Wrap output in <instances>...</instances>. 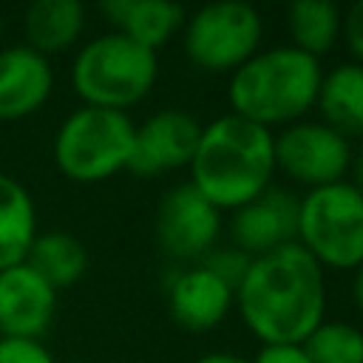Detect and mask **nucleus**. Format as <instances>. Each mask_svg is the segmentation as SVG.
Returning <instances> with one entry per match:
<instances>
[{
  "mask_svg": "<svg viewBox=\"0 0 363 363\" xmlns=\"http://www.w3.org/2000/svg\"><path fill=\"white\" fill-rule=\"evenodd\" d=\"M275 150L272 130L224 113L201 125L196 153L190 159V184L221 213L238 210L272 184Z\"/></svg>",
  "mask_w": 363,
  "mask_h": 363,
  "instance_id": "f03ea898",
  "label": "nucleus"
},
{
  "mask_svg": "<svg viewBox=\"0 0 363 363\" xmlns=\"http://www.w3.org/2000/svg\"><path fill=\"white\" fill-rule=\"evenodd\" d=\"M85 31V6L79 0H34L23 11V43L54 57L79 43Z\"/></svg>",
  "mask_w": 363,
  "mask_h": 363,
  "instance_id": "2eb2a0df",
  "label": "nucleus"
},
{
  "mask_svg": "<svg viewBox=\"0 0 363 363\" xmlns=\"http://www.w3.org/2000/svg\"><path fill=\"white\" fill-rule=\"evenodd\" d=\"M318 111L323 113L320 122L335 128L340 136L363 139V65L360 62H340L320 77Z\"/></svg>",
  "mask_w": 363,
  "mask_h": 363,
  "instance_id": "f3484780",
  "label": "nucleus"
},
{
  "mask_svg": "<svg viewBox=\"0 0 363 363\" xmlns=\"http://www.w3.org/2000/svg\"><path fill=\"white\" fill-rule=\"evenodd\" d=\"M37 238V207L31 193L0 170V269L26 261Z\"/></svg>",
  "mask_w": 363,
  "mask_h": 363,
  "instance_id": "a211bd4d",
  "label": "nucleus"
},
{
  "mask_svg": "<svg viewBox=\"0 0 363 363\" xmlns=\"http://www.w3.org/2000/svg\"><path fill=\"white\" fill-rule=\"evenodd\" d=\"M235 303V292L201 264L179 272L167 289L170 318L190 332L216 329Z\"/></svg>",
  "mask_w": 363,
  "mask_h": 363,
  "instance_id": "4468645a",
  "label": "nucleus"
},
{
  "mask_svg": "<svg viewBox=\"0 0 363 363\" xmlns=\"http://www.w3.org/2000/svg\"><path fill=\"white\" fill-rule=\"evenodd\" d=\"M343 14L332 0H298L286 9V28L298 51L320 60L340 37Z\"/></svg>",
  "mask_w": 363,
  "mask_h": 363,
  "instance_id": "aec40b11",
  "label": "nucleus"
},
{
  "mask_svg": "<svg viewBox=\"0 0 363 363\" xmlns=\"http://www.w3.org/2000/svg\"><path fill=\"white\" fill-rule=\"evenodd\" d=\"M298 196L284 187H267L230 218V244L250 258L292 244L298 235Z\"/></svg>",
  "mask_w": 363,
  "mask_h": 363,
  "instance_id": "9b49d317",
  "label": "nucleus"
},
{
  "mask_svg": "<svg viewBox=\"0 0 363 363\" xmlns=\"http://www.w3.org/2000/svg\"><path fill=\"white\" fill-rule=\"evenodd\" d=\"M275 170H284L292 182L315 190L343 182L352 162V145L326 122L298 119L272 136Z\"/></svg>",
  "mask_w": 363,
  "mask_h": 363,
  "instance_id": "6e6552de",
  "label": "nucleus"
},
{
  "mask_svg": "<svg viewBox=\"0 0 363 363\" xmlns=\"http://www.w3.org/2000/svg\"><path fill=\"white\" fill-rule=\"evenodd\" d=\"M349 182L363 193V142H360V147L357 150H352V162H349Z\"/></svg>",
  "mask_w": 363,
  "mask_h": 363,
  "instance_id": "a878e982",
  "label": "nucleus"
},
{
  "mask_svg": "<svg viewBox=\"0 0 363 363\" xmlns=\"http://www.w3.org/2000/svg\"><path fill=\"white\" fill-rule=\"evenodd\" d=\"M320 60L295 45H272L252 54L230 74V113H238L261 128L292 125L315 108L320 88Z\"/></svg>",
  "mask_w": 363,
  "mask_h": 363,
  "instance_id": "7ed1b4c3",
  "label": "nucleus"
},
{
  "mask_svg": "<svg viewBox=\"0 0 363 363\" xmlns=\"http://www.w3.org/2000/svg\"><path fill=\"white\" fill-rule=\"evenodd\" d=\"M264 20L255 6L244 0H218L184 17L182 45L187 60L210 74L241 68L261 51Z\"/></svg>",
  "mask_w": 363,
  "mask_h": 363,
  "instance_id": "0eeeda50",
  "label": "nucleus"
},
{
  "mask_svg": "<svg viewBox=\"0 0 363 363\" xmlns=\"http://www.w3.org/2000/svg\"><path fill=\"white\" fill-rule=\"evenodd\" d=\"M340 34L349 45V51L357 57V62L363 65V0L354 3L346 14H343V26H340Z\"/></svg>",
  "mask_w": 363,
  "mask_h": 363,
  "instance_id": "393cba45",
  "label": "nucleus"
},
{
  "mask_svg": "<svg viewBox=\"0 0 363 363\" xmlns=\"http://www.w3.org/2000/svg\"><path fill=\"white\" fill-rule=\"evenodd\" d=\"M244 326L264 343H303L326 318L323 267L298 244L255 255L235 286Z\"/></svg>",
  "mask_w": 363,
  "mask_h": 363,
  "instance_id": "f257e3e1",
  "label": "nucleus"
},
{
  "mask_svg": "<svg viewBox=\"0 0 363 363\" xmlns=\"http://www.w3.org/2000/svg\"><path fill=\"white\" fill-rule=\"evenodd\" d=\"M352 295H354V303L357 309L363 312V264L354 269V281H352Z\"/></svg>",
  "mask_w": 363,
  "mask_h": 363,
  "instance_id": "cd10ccee",
  "label": "nucleus"
},
{
  "mask_svg": "<svg viewBox=\"0 0 363 363\" xmlns=\"http://www.w3.org/2000/svg\"><path fill=\"white\" fill-rule=\"evenodd\" d=\"M199 133L201 122L182 108H164L147 116L136 125L128 170L136 176H159L176 167H190Z\"/></svg>",
  "mask_w": 363,
  "mask_h": 363,
  "instance_id": "9d476101",
  "label": "nucleus"
},
{
  "mask_svg": "<svg viewBox=\"0 0 363 363\" xmlns=\"http://www.w3.org/2000/svg\"><path fill=\"white\" fill-rule=\"evenodd\" d=\"M3 28H6V20H3V9H0V45H3Z\"/></svg>",
  "mask_w": 363,
  "mask_h": 363,
  "instance_id": "c85d7f7f",
  "label": "nucleus"
},
{
  "mask_svg": "<svg viewBox=\"0 0 363 363\" xmlns=\"http://www.w3.org/2000/svg\"><path fill=\"white\" fill-rule=\"evenodd\" d=\"M102 14L116 26L113 31L159 51L184 26V9L170 0H105Z\"/></svg>",
  "mask_w": 363,
  "mask_h": 363,
  "instance_id": "dca6fc26",
  "label": "nucleus"
},
{
  "mask_svg": "<svg viewBox=\"0 0 363 363\" xmlns=\"http://www.w3.org/2000/svg\"><path fill=\"white\" fill-rule=\"evenodd\" d=\"M133 133L136 125L125 111L79 105L60 122L51 156L65 179L79 184L102 182L128 170Z\"/></svg>",
  "mask_w": 363,
  "mask_h": 363,
  "instance_id": "39448f33",
  "label": "nucleus"
},
{
  "mask_svg": "<svg viewBox=\"0 0 363 363\" xmlns=\"http://www.w3.org/2000/svg\"><path fill=\"white\" fill-rule=\"evenodd\" d=\"M54 91L51 60L26 43L0 45V122H20L37 113Z\"/></svg>",
  "mask_w": 363,
  "mask_h": 363,
  "instance_id": "ddd939ff",
  "label": "nucleus"
},
{
  "mask_svg": "<svg viewBox=\"0 0 363 363\" xmlns=\"http://www.w3.org/2000/svg\"><path fill=\"white\" fill-rule=\"evenodd\" d=\"M295 241L320 267L357 269L363 264V193L349 179L309 190L298 201Z\"/></svg>",
  "mask_w": 363,
  "mask_h": 363,
  "instance_id": "423d86ee",
  "label": "nucleus"
},
{
  "mask_svg": "<svg viewBox=\"0 0 363 363\" xmlns=\"http://www.w3.org/2000/svg\"><path fill=\"white\" fill-rule=\"evenodd\" d=\"M250 261H252V258H250L247 252H241L238 247H233V244H216V247L201 258V267H204L207 272H213L218 281H224V284L235 292V286L241 284V278H244Z\"/></svg>",
  "mask_w": 363,
  "mask_h": 363,
  "instance_id": "4be33fe9",
  "label": "nucleus"
},
{
  "mask_svg": "<svg viewBox=\"0 0 363 363\" xmlns=\"http://www.w3.org/2000/svg\"><path fill=\"white\" fill-rule=\"evenodd\" d=\"M221 235V210L190 182L170 187L156 210V241L173 261L204 258Z\"/></svg>",
  "mask_w": 363,
  "mask_h": 363,
  "instance_id": "1a4fd4ad",
  "label": "nucleus"
},
{
  "mask_svg": "<svg viewBox=\"0 0 363 363\" xmlns=\"http://www.w3.org/2000/svg\"><path fill=\"white\" fill-rule=\"evenodd\" d=\"M250 363H312L301 343H272L261 346Z\"/></svg>",
  "mask_w": 363,
  "mask_h": 363,
  "instance_id": "b1692460",
  "label": "nucleus"
},
{
  "mask_svg": "<svg viewBox=\"0 0 363 363\" xmlns=\"http://www.w3.org/2000/svg\"><path fill=\"white\" fill-rule=\"evenodd\" d=\"M57 312V289L26 261L0 269V337L40 340Z\"/></svg>",
  "mask_w": 363,
  "mask_h": 363,
  "instance_id": "f8f14e48",
  "label": "nucleus"
},
{
  "mask_svg": "<svg viewBox=\"0 0 363 363\" xmlns=\"http://www.w3.org/2000/svg\"><path fill=\"white\" fill-rule=\"evenodd\" d=\"M0 363H57L48 346L26 337H0Z\"/></svg>",
  "mask_w": 363,
  "mask_h": 363,
  "instance_id": "5701e85b",
  "label": "nucleus"
},
{
  "mask_svg": "<svg viewBox=\"0 0 363 363\" xmlns=\"http://www.w3.org/2000/svg\"><path fill=\"white\" fill-rule=\"evenodd\" d=\"M193 363H250V360L241 354H233V352H210V354L196 357Z\"/></svg>",
  "mask_w": 363,
  "mask_h": 363,
  "instance_id": "bb28decb",
  "label": "nucleus"
},
{
  "mask_svg": "<svg viewBox=\"0 0 363 363\" xmlns=\"http://www.w3.org/2000/svg\"><path fill=\"white\" fill-rule=\"evenodd\" d=\"M301 346L312 363H363V329L346 320H323Z\"/></svg>",
  "mask_w": 363,
  "mask_h": 363,
  "instance_id": "412c9836",
  "label": "nucleus"
},
{
  "mask_svg": "<svg viewBox=\"0 0 363 363\" xmlns=\"http://www.w3.org/2000/svg\"><path fill=\"white\" fill-rule=\"evenodd\" d=\"M156 77V51L119 31H105L88 40L71 62V88L82 105L94 108L128 111L150 94Z\"/></svg>",
  "mask_w": 363,
  "mask_h": 363,
  "instance_id": "20e7f679",
  "label": "nucleus"
},
{
  "mask_svg": "<svg viewBox=\"0 0 363 363\" xmlns=\"http://www.w3.org/2000/svg\"><path fill=\"white\" fill-rule=\"evenodd\" d=\"M26 264L60 292L65 286H74L85 275L88 250L77 235L65 230H48V233H37V238L26 252Z\"/></svg>",
  "mask_w": 363,
  "mask_h": 363,
  "instance_id": "6ab92c4d",
  "label": "nucleus"
}]
</instances>
